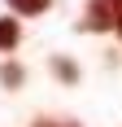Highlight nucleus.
<instances>
[{
	"label": "nucleus",
	"instance_id": "f257e3e1",
	"mask_svg": "<svg viewBox=\"0 0 122 127\" xmlns=\"http://www.w3.org/2000/svg\"><path fill=\"white\" fill-rule=\"evenodd\" d=\"M79 31H113V4L109 0H92L87 18L79 22Z\"/></svg>",
	"mask_w": 122,
	"mask_h": 127
},
{
	"label": "nucleus",
	"instance_id": "f03ea898",
	"mask_svg": "<svg viewBox=\"0 0 122 127\" xmlns=\"http://www.w3.org/2000/svg\"><path fill=\"white\" fill-rule=\"evenodd\" d=\"M18 18H0V53H9V48H18Z\"/></svg>",
	"mask_w": 122,
	"mask_h": 127
},
{
	"label": "nucleus",
	"instance_id": "7ed1b4c3",
	"mask_svg": "<svg viewBox=\"0 0 122 127\" xmlns=\"http://www.w3.org/2000/svg\"><path fill=\"white\" fill-rule=\"evenodd\" d=\"M52 0H9V9L18 13V18H35V13H44Z\"/></svg>",
	"mask_w": 122,
	"mask_h": 127
},
{
	"label": "nucleus",
	"instance_id": "20e7f679",
	"mask_svg": "<svg viewBox=\"0 0 122 127\" xmlns=\"http://www.w3.org/2000/svg\"><path fill=\"white\" fill-rule=\"evenodd\" d=\"M22 66H13V62H4V66H0V83H4V88H22Z\"/></svg>",
	"mask_w": 122,
	"mask_h": 127
},
{
	"label": "nucleus",
	"instance_id": "39448f33",
	"mask_svg": "<svg viewBox=\"0 0 122 127\" xmlns=\"http://www.w3.org/2000/svg\"><path fill=\"white\" fill-rule=\"evenodd\" d=\"M52 70H57V75L65 79V83H74V79H79V70H74V62H65V57H57V62H52Z\"/></svg>",
	"mask_w": 122,
	"mask_h": 127
},
{
	"label": "nucleus",
	"instance_id": "423d86ee",
	"mask_svg": "<svg viewBox=\"0 0 122 127\" xmlns=\"http://www.w3.org/2000/svg\"><path fill=\"white\" fill-rule=\"evenodd\" d=\"M109 4H113V31L122 35V0H109Z\"/></svg>",
	"mask_w": 122,
	"mask_h": 127
},
{
	"label": "nucleus",
	"instance_id": "0eeeda50",
	"mask_svg": "<svg viewBox=\"0 0 122 127\" xmlns=\"http://www.w3.org/2000/svg\"><path fill=\"white\" fill-rule=\"evenodd\" d=\"M31 127H79V123H52V118H35Z\"/></svg>",
	"mask_w": 122,
	"mask_h": 127
}]
</instances>
